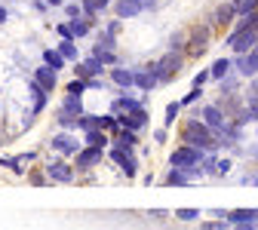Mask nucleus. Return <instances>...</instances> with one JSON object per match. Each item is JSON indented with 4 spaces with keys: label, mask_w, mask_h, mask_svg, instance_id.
<instances>
[{
    "label": "nucleus",
    "mask_w": 258,
    "mask_h": 230,
    "mask_svg": "<svg viewBox=\"0 0 258 230\" xmlns=\"http://www.w3.org/2000/svg\"><path fill=\"white\" fill-rule=\"evenodd\" d=\"M58 37H61V40H74V37H71V25H68V22H61V25H58Z\"/></svg>",
    "instance_id": "41"
},
{
    "label": "nucleus",
    "mask_w": 258,
    "mask_h": 230,
    "mask_svg": "<svg viewBox=\"0 0 258 230\" xmlns=\"http://www.w3.org/2000/svg\"><path fill=\"white\" fill-rule=\"evenodd\" d=\"M49 144H52V150H58L61 157H77V154L86 147V144H83V138H77L74 132H58Z\"/></svg>",
    "instance_id": "6"
},
{
    "label": "nucleus",
    "mask_w": 258,
    "mask_h": 230,
    "mask_svg": "<svg viewBox=\"0 0 258 230\" xmlns=\"http://www.w3.org/2000/svg\"><path fill=\"white\" fill-rule=\"evenodd\" d=\"M64 16H68L71 22H74V19H83V7H80V0H68V4H64Z\"/></svg>",
    "instance_id": "35"
},
{
    "label": "nucleus",
    "mask_w": 258,
    "mask_h": 230,
    "mask_svg": "<svg viewBox=\"0 0 258 230\" xmlns=\"http://www.w3.org/2000/svg\"><path fill=\"white\" fill-rule=\"evenodd\" d=\"M154 141H166V129H157V132H154Z\"/></svg>",
    "instance_id": "43"
},
{
    "label": "nucleus",
    "mask_w": 258,
    "mask_h": 230,
    "mask_svg": "<svg viewBox=\"0 0 258 230\" xmlns=\"http://www.w3.org/2000/svg\"><path fill=\"white\" fill-rule=\"evenodd\" d=\"M246 111L252 114V123H258V80L255 77L249 80V89H246Z\"/></svg>",
    "instance_id": "18"
},
{
    "label": "nucleus",
    "mask_w": 258,
    "mask_h": 230,
    "mask_svg": "<svg viewBox=\"0 0 258 230\" xmlns=\"http://www.w3.org/2000/svg\"><path fill=\"white\" fill-rule=\"evenodd\" d=\"M7 19H10V13H7V7H0V25H4Z\"/></svg>",
    "instance_id": "46"
},
{
    "label": "nucleus",
    "mask_w": 258,
    "mask_h": 230,
    "mask_svg": "<svg viewBox=\"0 0 258 230\" xmlns=\"http://www.w3.org/2000/svg\"><path fill=\"white\" fill-rule=\"evenodd\" d=\"M55 120H58V126L64 129V132H74V129H77V123H80V117L68 114V111H64V108L58 111V117H55Z\"/></svg>",
    "instance_id": "28"
},
{
    "label": "nucleus",
    "mask_w": 258,
    "mask_h": 230,
    "mask_svg": "<svg viewBox=\"0 0 258 230\" xmlns=\"http://www.w3.org/2000/svg\"><path fill=\"white\" fill-rule=\"evenodd\" d=\"M200 120L212 129V132L218 135L224 126H228V117H224V111H221V105H206L203 111H200Z\"/></svg>",
    "instance_id": "9"
},
{
    "label": "nucleus",
    "mask_w": 258,
    "mask_h": 230,
    "mask_svg": "<svg viewBox=\"0 0 258 230\" xmlns=\"http://www.w3.org/2000/svg\"><path fill=\"white\" fill-rule=\"evenodd\" d=\"M111 160L123 169L126 178H136V175H139V160H136L133 147H120V144H114V147H111Z\"/></svg>",
    "instance_id": "5"
},
{
    "label": "nucleus",
    "mask_w": 258,
    "mask_h": 230,
    "mask_svg": "<svg viewBox=\"0 0 258 230\" xmlns=\"http://www.w3.org/2000/svg\"><path fill=\"white\" fill-rule=\"evenodd\" d=\"M237 7H234V0H224V4H218L209 16H206V25L212 31H224V28H234L237 25Z\"/></svg>",
    "instance_id": "3"
},
{
    "label": "nucleus",
    "mask_w": 258,
    "mask_h": 230,
    "mask_svg": "<svg viewBox=\"0 0 258 230\" xmlns=\"http://www.w3.org/2000/svg\"><path fill=\"white\" fill-rule=\"evenodd\" d=\"M136 111H142V102H139V98H133V95L114 98V114H136Z\"/></svg>",
    "instance_id": "17"
},
{
    "label": "nucleus",
    "mask_w": 258,
    "mask_h": 230,
    "mask_svg": "<svg viewBox=\"0 0 258 230\" xmlns=\"http://www.w3.org/2000/svg\"><path fill=\"white\" fill-rule=\"evenodd\" d=\"M231 166H234L231 160H218V166H215V175H228V172H231Z\"/></svg>",
    "instance_id": "40"
},
{
    "label": "nucleus",
    "mask_w": 258,
    "mask_h": 230,
    "mask_svg": "<svg viewBox=\"0 0 258 230\" xmlns=\"http://www.w3.org/2000/svg\"><path fill=\"white\" fill-rule=\"evenodd\" d=\"M83 144H86V147H99V150H105V147H108V135L102 132V129H89V132L83 135Z\"/></svg>",
    "instance_id": "22"
},
{
    "label": "nucleus",
    "mask_w": 258,
    "mask_h": 230,
    "mask_svg": "<svg viewBox=\"0 0 258 230\" xmlns=\"http://www.w3.org/2000/svg\"><path fill=\"white\" fill-rule=\"evenodd\" d=\"M145 13V7H142V0H117L114 4V16L123 22V19H136V16H142Z\"/></svg>",
    "instance_id": "13"
},
{
    "label": "nucleus",
    "mask_w": 258,
    "mask_h": 230,
    "mask_svg": "<svg viewBox=\"0 0 258 230\" xmlns=\"http://www.w3.org/2000/svg\"><path fill=\"white\" fill-rule=\"evenodd\" d=\"M92 55L99 58V61H105V64H117V55H114V49H105L102 43H95V46H92Z\"/></svg>",
    "instance_id": "31"
},
{
    "label": "nucleus",
    "mask_w": 258,
    "mask_h": 230,
    "mask_svg": "<svg viewBox=\"0 0 258 230\" xmlns=\"http://www.w3.org/2000/svg\"><path fill=\"white\" fill-rule=\"evenodd\" d=\"M34 80H37L46 92H52V89H55V83H58V80H55V71H52V68H46V64L34 71Z\"/></svg>",
    "instance_id": "21"
},
{
    "label": "nucleus",
    "mask_w": 258,
    "mask_h": 230,
    "mask_svg": "<svg viewBox=\"0 0 258 230\" xmlns=\"http://www.w3.org/2000/svg\"><path fill=\"white\" fill-rule=\"evenodd\" d=\"M43 4H46V7H64L68 0H43Z\"/></svg>",
    "instance_id": "44"
},
{
    "label": "nucleus",
    "mask_w": 258,
    "mask_h": 230,
    "mask_svg": "<svg viewBox=\"0 0 258 230\" xmlns=\"http://www.w3.org/2000/svg\"><path fill=\"white\" fill-rule=\"evenodd\" d=\"M234 71H237L243 80L258 77V46H255L252 52H246V55H237V58H234Z\"/></svg>",
    "instance_id": "7"
},
{
    "label": "nucleus",
    "mask_w": 258,
    "mask_h": 230,
    "mask_svg": "<svg viewBox=\"0 0 258 230\" xmlns=\"http://www.w3.org/2000/svg\"><path fill=\"white\" fill-rule=\"evenodd\" d=\"M64 111H68V114H74V117H83V105H80V98H74V95H64Z\"/></svg>",
    "instance_id": "34"
},
{
    "label": "nucleus",
    "mask_w": 258,
    "mask_h": 230,
    "mask_svg": "<svg viewBox=\"0 0 258 230\" xmlns=\"http://www.w3.org/2000/svg\"><path fill=\"white\" fill-rule=\"evenodd\" d=\"M31 95H34V114H40L43 108H46V98H49V92L37 83V80H31Z\"/></svg>",
    "instance_id": "25"
},
{
    "label": "nucleus",
    "mask_w": 258,
    "mask_h": 230,
    "mask_svg": "<svg viewBox=\"0 0 258 230\" xmlns=\"http://www.w3.org/2000/svg\"><path fill=\"white\" fill-rule=\"evenodd\" d=\"M175 218H178V221H197V218H200V209H178Z\"/></svg>",
    "instance_id": "38"
},
{
    "label": "nucleus",
    "mask_w": 258,
    "mask_h": 230,
    "mask_svg": "<svg viewBox=\"0 0 258 230\" xmlns=\"http://www.w3.org/2000/svg\"><path fill=\"white\" fill-rule=\"evenodd\" d=\"M86 89H89V83H86V80H74V83H68V95H74V98H80Z\"/></svg>",
    "instance_id": "37"
},
{
    "label": "nucleus",
    "mask_w": 258,
    "mask_h": 230,
    "mask_svg": "<svg viewBox=\"0 0 258 230\" xmlns=\"http://www.w3.org/2000/svg\"><path fill=\"white\" fill-rule=\"evenodd\" d=\"M228 221H231V224H246V221H258V209H234V212H228Z\"/></svg>",
    "instance_id": "26"
},
{
    "label": "nucleus",
    "mask_w": 258,
    "mask_h": 230,
    "mask_svg": "<svg viewBox=\"0 0 258 230\" xmlns=\"http://www.w3.org/2000/svg\"><path fill=\"white\" fill-rule=\"evenodd\" d=\"M184 52H166L163 58H157V77H160V83H169V80H175L178 77V71L184 68Z\"/></svg>",
    "instance_id": "4"
},
{
    "label": "nucleus",
    "mask_w": 258,
    "mask_h": 230,
    "mask_svg": "<svg viewBox=\"0 0 258 230\" xmlns=\"http://www.w3.org/2000/svg\"><path fill=\"white\" fill-rule=\"evenodd\" d=\"M55 49L64 55V61H74V64H77V58H80V55H77V43H74V40H61Z\"/></svg>",
    "instance_id": "30"
},
{
    "label": "nucleus",
    "mask_w": 258,
    "mask_h": 230,
    "mask_svg": "<svg viewBox=\"0 0 258 230\" xmlns=\"http://www.w3.org/2000/svg\"><path fill=\"white\" fill-rule=\"evenodd\" d=\"M237 230H258V221H246V224H234Z\"/></svg>",
    "instance_id": "42"
},
{
    "label": "nucleus",
    "mask_w": 258,
    "mask_h": 230,
    "mask_svg": "<svg viewBox=\"0 0 258 230\" xmlns=\"http://www.w3.org/2000/svg\"><path fill=\"white\" fill-rule=\"evenodd\" d=\"M178 111H181V102H169L166 105V114H163V123H166V129L178 120Z\"/></svg>",
    "instance_id": "33"
},
{
    "label": "nucleus",
    "mask_w": 258,
    "mask_h": 230,
    "mask_svg": "<svg viewBox=\"0 0 258 230\" xmlns=\"http://www.w3.org/2000/svg\"><path fill=\"white\" fill-rule=\"evenodd\" d=\"M80 7H83V16L86 19H95L99 13H105L111 7V0H80Z\"/></svg>",
    "instance_id": "20"
},
{
    "label": "nucleus",
    "mask_w": 258,
    "mask_h": 230,
    "mask_svg": "<svg viewBox=\"0 0 258 230\" xmlns=\"http://www.w3.org/2000/svg\"><path fill=\"white\" fill-rule=\"evenodd\" d=\"M209 74H212V80L215 83H221V80H228L231 74H234V58H215L212 64H209Z\"/></svg>",
    "instance_id": "14"
},
{
    "label": "nucleus",
    "mask_w": 258,
    "mask_h": 230,
    "mask_svg": "<svg viewBox=\"0 0 258 230\" xmlns=\"http://www.w3.org/2000/svg\"><path fill=\"white\" fill-rule=\"evenodd\" d=\"M117 123H120V129H133V132H139V129L148 126V108H142L136 114H117Z\"/></svg>",
    "instance_id": "12"
},
{
    "label": "nucleus",
    "mask_w": 258,
    "mask_h": 230,
    "mask_svg": "<svg viewBox=\"0 0 258 230\" xmlns=\"http://www.w3.org/2000/svg\"><path fill=\"white\" fill-rule=\"evenodd\" d=\"M68 25H71V37L77 40V37H86L89 31H92L95 19H86V16H83V19H74V22H68Z\"/></svg>",
    "instance_id": "24"
},
{
    "label": "nucleus",
    "mask_w": 258,
    "mask_h": 230,
    "mask_svg": "<svg viewBox=\"0 0 258 230\" xmlns=\"http://www.w3.org/2000/svg\"><path fill=\"white\" fill-rule=\"evenodd\" d=\"M209 80H212V74H209V68H203V71H197V77H194V86H200V89H203Z\"/></svg>",
    "instance_id": "39"
},
{
    "label": "nucleus",
    "mask_w": 258,
    "mask_h": 230,
    "mask_svg": "<svg viewBox=\"0 0 258 230\" xmlns=\"http://www.w3.org/2000/svg\"><path fill=\"white\" fill-rule=\"evenodd\" d=\"M190 181H194V178H190V172H184V169H169L166 178H163L166 187H187Z\"/></svg>",
    "instance_id": "19"
},
{
    "label": "nucleus",
    "mask_w": 258,
    "mask_h": 230,
    "mask_svg": "<svg viewBox=\"0 0 258 230\" xmlns=\"http://www.w3.org/2000/svg\"><path fill=\"white\" fill-rule=\"evenodd\" d=\"M169 52H184L187 46V31H175V34H169Z\"/></svg>",
    "instance_id": "29"
},
{
    "label": "nucleus",
    "mask_w": 258,
    "mask_h": 230,
    "mask_svg": "<svg viewBox=\"0 0 258 230\" xmlns=\"http://www.w3.org/2000/svg\"><path fill=\"white\" fill-rule=\"evenodd\" d=\"M43 64H46V68H52V71L58 74V71H61L68 61H64V55H61L58 49H43Z\"/></svg>",
    "instance_id": "23"
},
{
    "label": "nucleus",
    "mask_w": 258,
    "mask_h": 230,
    "mask_svg": "<svg viewBox=\"0 0 258 230\" xmlns=\"http://www.w3.org/2000/svg\"><path fill=\"white\" fill-rule=\"evenodd\" d=\"M111 80L120 89H133L136 86V71L133 68H111Z\"/></svg>",
    "instance_id": "16"
},
{
    "label": "nucleus",
    "mask_w": 258,
    "mask_h": 230,
    "mask_svg": "<svg viewBox=\"0 0 258 230\" xmlns=\"http://www.w3.org/2000/svg\"><path fill=\"white\" fill-rule=\"evenodd\" d=\"M99 163H102V150L99 147H83L74 157V166L77 169H92V166H99Z\"/></svg>",
    "instance_id": "15"
},
{
    "label": "nucleus",
    "mask_w": 258,
    "mask_h": 230,
    "mask_svg": "<svg viewBox=\"0 0 258 230\" xmlns=\"http://www.w3.org/2000/svg\"><path fill=\"white\" fill-rule=\"evenodd\" d=\"M142 7L145 10H157V0H142Z\"/></svg>",
    "instance_id": "45"
},
{
    "label": "nucleus",
    "mask_w": 258,
    "mask_h": 230,
    "mask_svg": "<svg viewBox=\"0 0 258 230\" xmlns=\"http://www.w3.org/2000/svg\"><path fill=\"white\" fill-rule=\"evenodd\" d=\"M102 71H105V61H99L95 55H89V58H83V61L74 64V77L77 80H95Z\"/></svg>",
    "instance_id": "8"
},
{
    "label": "nucleus",
    "mask_w": 258,
    "mask_h": 230,
    "mask_svg": "<svg viewBox=\"0 0 258 230\" xmlns=\"http://www.w3.org/2000/svg\"><path fill=\"white\" fill-rule=\"evenodd\" d=\"M114 144H120V147H136V144H139V138H136V132H133V129H117V138H114Z\"/></svg>",
    "instance_id": "27"
},
{
    "label": "nucleus",
    "mask_w": 258,
    "mask_h": 230,
    "mask_svg": "<svg viewBox=\"0 0 258 230\" xmlns=\"http://www.w3.org/2000/svg\"><path fill=\"white\" fill-rule=\"evenodd\" d=\"M46 175L52 181H58V184H71L74 181V166H68L64 160H55V163H49V166H46Z\"/></svg>",
    "instance_id": "11"
},
{
    "label": "nucleus",
    "mask_w": 258,
    "mask_h": 230,
    "mask_svg": "<svg viewBox=\"0 0 258 230\" xmlns=\"http://www.w3.org/2000/svg\"><path fill=\"white\" fill-rule=\"evenodd\" d=\"M234 7H237V16H252L258 13V0H234Z\"/></svg>",
    "instance_id": "32"
},
{
    "label": "nucleus",
    "mask_w": 258,
    "mask_h": 230,
    "mask_svg": "<svg viewBox=\"0 0 258 230\" xmlns=\"http://www.w3.org/2000/svg\"><path fill=\"white\" fill-rule=\"evenodd\" d=\"M200 98H203V89H200V86H190V92H187L184 98H178V102H181V108H187V105H194V102H200Z\"/></svg>",
    "instance_id": "36"
},
{
    "label": "nucleus",
    "mask_w": 258,
    "mask_h": 230,
    "mask_svg": "<svg viewBox=\"0 0 258 230\" xmlns=\"http://www.w3.org/2000/svg\"><path fill=\"white\" fill-rule=\"evenodd\" d=\"M203 160H206V150L190 147V144H178L169 154V169H197Z\"/></svg>",
    "instance_id": "2"
},
{
    "label": "nucleus",
    "mask_w": 258,
    "mask_h": 230,
    "mask_svg": "<svg viewBox=\"0 0 258 230\" xmlns=\"http://www.w3.org/2000/svg\"><path fill=\"white\" fill-rule=\"evenodd\" d=\"M157 86H160V77H157V61L145 64V71H136V89L151 92V89H157Z\"/></svg>",
    "instance_id": "10"
},
{
    "label": "nucleus",
    "mask_w": 258,
    "mask_h": 230,
    "mask_svg": "<svg viewBox=\"0 0 258 230\" xmlns=\"http://www.w3.org/2000/svg\"><path fill=\"white\" fill-rule=\"evenodd\" d=\"M212 34L215 31L203 22V25H197L194 31H187V46H184V55L187 58H200L209 46H212Z\"/></svg>",
    "instance_id": "1"
}]
</instances>
